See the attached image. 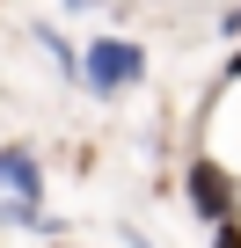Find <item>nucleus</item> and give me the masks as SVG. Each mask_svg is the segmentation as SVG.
<instances>
[{
  "label": "nucleus",
  "instance_id": "2",
  "mask_svg": "<svg viewBox=\"0 0 241 248\" xmlns=\"http://www.w3.org/2000/svg\"><path fill=\"white\" fill-rule=\"evenodd\" d=\"M190 204L219 226V219H234V175L219 168V161H190Z\"/></svg>",
  "mask_w": 241,
  "mask_h": 248
},
{
  "label": "nucleus",
  "instance_id": "3",
  "mask_svg": "<svg viewBox=\"0 0 241 248\" xmlns=\"http://www.w3.org/2000/svg\"><path fill=\"white\" fill-rule=\"evenodd\" d=\"M0 183H8L15 197H37V190H44V168H37V154H30V146H8V154H0Z\"/></svg>",
  "mask_w": 241,
  "mask_h": 248
},
{
  "label": "nucleus",
  "instance_id": "4",
  "mask_svg": "<svg viewBox=\"0 0 241 248\" xmlns=\"http://www.w3.org/2000/svg\"><path fill=\"white\" fill-rule=\"evenodd\" d=\"M212 248H241V226H234V219H219V233H212Z\"/></svg>",
  "mask_w": 241,
  "mask_h": 248
},
{
  "label": "nucleus",
  "instance_id": "5",
  "mask_svg": "<svg viewBox=\"0 0 241 248\" xmlns=\"http://www.w3.org/2000/svg\"><path fill=\"white\" fill-rule=\"evenodd\" d=\"M226 73H241V51H234V59H226Z\"/></svg>",
  "mask_w": 241,
  "mask_h": 248
},
{
  "label": "nucleus",
  "instance_id": "1",
  "mask_svg": "<svg viewBox=\"0 0 241 248\" xmlns=\"http://www.w3.org/2000/svg\"><path fill=\"white\" fill-rule=\"evenodd\" d=\"M139 73H146V44H132V37H102V44H88V59H80V80H88L95 95L132 88Z\"/></svg>",
  "mask_w": 241,
  "mask_h": 248
},
{
  "label": "nucleus",
  "instance_id": "6",
  "mask_svg": "<svg viewBox=\"0 0 241 248\" xmlns=\"http://www.w3.org/2000/svg\"><path fill=\"white\" fill-rule=\"evenodd\" d=\"M66 8H88V0H66Z\"/></svg>",
  "mask_w": 241,
  "mask_h": 248
}]
</instances>
